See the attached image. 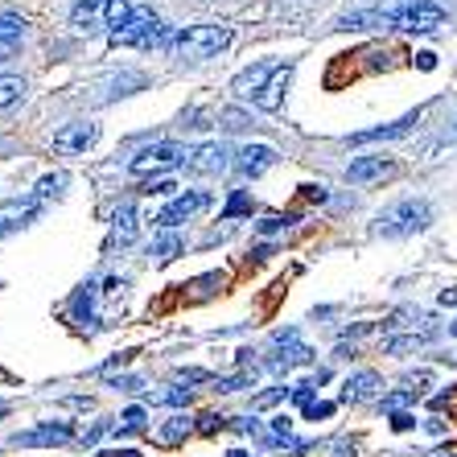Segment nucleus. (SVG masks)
<instances>
[{"label":"nucleus","instance_id":"79ce46f5","mask_svg":"<svg viewBox=\"0 0 457 457\" xmlns=\"http://www.w3.org/2000/svg\"><path fill=\"white\" fill-rule=\"evenodd\" d=\"M227 457H247V449H231V453H227Z\"/></svg>","mask_w":457,"mask_h":457},{"label":"nucleus","instance_id":"cd10ccee","mask_svg":"<svg viewBox=\"0 0 457 457\" xmlns=\"http://www.w3.org/2000/svg\"><path fill=\"white\" fill-rule=\"evenodd\" d=\"M120 428H124V433H140V428H145V408H124V412H120Z\"/></svg>","mask_w":457,"mask_h":457},{"label":"nucleus","instance_id":"bb28decb","mask_svg":"<svg viewBox=\"0 0 457 457\" xmlns=\"http://www.w3.org/2000/svg\"><path fill=\"white\" fill-rule=\"evenodd\" d=\"M416 395H420V387H404V392H392V395H383V408H387V412H400L404 404H412Z\"/></svg>","mask_w":457,"mask_h":457},{"label":"nucleus","instance_id":"2f4dec72","mask_svg":"<svg viewBox=\"0 0 457 457\" xmlns=\"http://www.w3.org/2000/svg\"><path fill=\"white\" fill-rule=\"evenodd\" d=\"M330 412H334V404H326V400H318V404H305V420H326Z\"/></svg>","mask_w":457,"mask_h":457},{"label":"nucleus","instance_id":"a878e982","mask_svg":"<svg viewBox=\"0 0 457 457\" xmlns=\"http://www.w3.org/2000/svg\"><path fill=\"white\" fill-rule=\"evenodd\" d=\"M252 206H255V203L247 198L244 190H235V194H231V203L223 206V219H239V214H252Z\"/></svg>","mask_w":457,"mask_h":457},{"label":"nucleus","instance_id":"5701e85b","mask_svg":"<svg viewBox=\"0 0 457 457\" xmlns=\"http://www.w3.org/2000/svg\"><path fill=\"white\" fill-rule=\"evenodd\" d=\"M25 33V21L12 17V12H0V46H17Z\"/></svg>","mask_w":457,"mask_h":457},{"label":"nucleus","instance_id":"4c0bfd02","mask_svg":"<svg viewBox=\"0 0 457 457\" xmlns=\"http://www.w3.org/2000/svg\"><path fill=\"white\" fill-rule=\"evenodd\" d=\"M416 66H420V71H433V66H436V54H416Z\"/></svg>","mask_w":457,"mask_h":457},{"label":"nucleus","instance_id":"6e6552de","mask_svg":"<svg viewBox=\"0 0 457 457\" xmlns=\"http://www.w3.org/2000/svg\"><path fill=\"white\" fill-rule=\"evenodd\" d=\"M71 436H75V428L66 425V420H46V425L29 428V433H17L12 445H62Z\"/></svg>","mask_w":457,"mask_h":457},{"label":"nucleus","instance_id":"20e7f679","mask_svg":"<svg viewBox=\"0 0 457 457\" xmlns=\"http://www.w3.org/2000/svg\"><path fill=\"white\" fill-rule=\"evenodd\" d=\"M128 12H132L128 0H79V4H71V25L79 33H107L112 37L128 21Z\"/></svg>","mask_w":457,"mask_h":457},{"label":"nucleus","instance_id":"dca6fc26","mask_svg":"<svg viewBox=\"0 0 457 457\" xmlns=\"http://www.w3.org/2000/svg\"><path fill=\"white\" fill-rule=\"evenodd\" d=\"M416 120H420V112H412V116H404V120H395V124H383V128H367V132H354L351 145H371V140H395V137H408Z\"/></svg>","mask_w":457,"mask_h":457},{"label":"nucleus","instance_id":"f704fd0d","mask_svg":"<svg viewBox=\"0 0 457 457\" xmlns=\"http://www.w3.org/2000/svg\"><path fill=\"white\" fill-rule=\"evenodd\" d=\"M157 400H165V404H190V387H173V392L157 395Z\"/></svg>","mask_w":457,"mask_h":457},{"label":"nucleus","instance_id":"c9c22d12","mask_svg":"<svg viewBox=\"0 0 457 457\" xmlns=\"http://www.w3.org/2000/svg\"><path fill=\"white\" fill-rule=\"evenodd\" d=\"M62 173H58V178H42V181H37V198H50V194L54 190H58V186H62Z\"/></svg>","mask_w":457,"mask_h":457},{"label":"nucleus","instance_id":"f03ea898","mask_svg":"<svg viewBox=\"0 0 457 457\" xmlns=\"http://www.w3.org/2000/svg\"><path fill=\"white\" fill-rule=\"evenodd\" d=\"M231 46V29L227 25H190V29L173 33V42L165 50L186 62H203V58H219Z\"/></svg>","mask_w":457,"mask_h":457},{"label":"nucleus","instance_id":"ddd939ff","mask_svg":"<svg viewBox=\"0 0 457 457\" xmlns=\"http://www.w3.org/2000/svg\"><path fill=\"white\" fill-rule=\"evenodd\" d=\"M227 165H231V161H227V149L223 145H198V149L190 153V157H186V170L190 173H223Z\"/></svg>","mask_w":457,"mask_h":457},{"label":"nucleus","instance_id":"58836bf2","mask_svg":"<svg viewBox=\"0 0 457 457\" xmlns=\"http://www.w3.org/2000/svg\"><path fill=\"white\" fill-rule=\"evenodd\" d=\"M173 190H178L173 181H153V186H149V194H173Z\"/></svg>","mask_w":457,"mask_h":457},{"label":"nucleus","instance_id":"7c9ffc66","mask_svg":"<svg viewBox=\"0 0 457 457\" xmlns=\"http://www.w3.org/2000/svg\"><path fill=\"white\" fill-rule=\"evenodd\" d=\"M219 428H227V416H214V412L198 416V433H219Z\"/></svg>","mask_w":457,"mask_h":457},{"label":"nucleus","instance_id":"37998d69","mask_svg":"<svg viewBox=\"0 0 457 457\" xmlns=\"http://www.w3.org/2000/svg\"><path fill=\"white\" fill-rule=\"evenodd\" d=\"M449 334H453V338H457V321H453V326H449Z\"/></svg>","mask_w":457,"mask_h":457},{"label":"nucleus","instance_id":"e433bc0d","mask_svg":"<svg viewBox=\"0 0 457 457\" xmlns=\"http://www.w3.org/2000/svg\"><path fill=\"white\" fill-rule=\"evenodd\" d=\"M104 433H107V420H99V425H91V428L83 433V441H99Z\"/></svg>","mask_w":457,"mask_h":457},{"label":"nucleus","instance_id":"4be33fe9","mask_svg":"<svg viewBox=\"0 0 457 457\" xmlns=\"http://www.w3.org/2000/svg\"><path fill=\"white\" fill-rule=\"evenodd\" d=\"M21 96H25V79L21 75H0V112L12 107Z\"/></svg>","mask_w":457,"mask_h":457},{"label":"nucleus","instance_id":"c85d7f7f","mask_svg":"<svg viewBox=\"0 0 457 457\" xmlns=\"http://www.w3.org/2000/svg\"><path fill=\"white\" fill-rule=\"evenodd\" d=\"M285 395H293V392H288V387H272V392L255 395V400H252V408H272V404H280Z\"/></svg>","mask_w":457,"mask_h":457},{"label":"nucleus","instance_id":"c756f323","mask_svg":"<svg viewBox=\"0 0 457 457\" xmlns=\"http://www.w3.org/2000/svg\"><path fill=\"white\" fill-rule=\"evenodd\" d=\"M107 387H116V392H140L145 383L132 379V375H107Z\"/></svg>","mask_w":457,"mask_h":457},{"label":"nucleus","instance_id":"c03bdc74","mask_svg":"<svg viewBox=\"0 0 457 457\" xmlns=\"http://www.w3.org/2000/svg\"><path fill=\"white\" fill-rule=\"evenodd\" d=\"M445 457H449V453H445Z\"/></svg>","mask_w":457,"mask_h":457},{"label":"nucleus","instance_id":"a211bd4d","mask_svg":"<svg viewBox=\"0 0 457 457\" xmlns=\"http://www.w3.org/2000/svg\"><path fill=\"white\" fill-rule=\"evenodd\" d=\"M137 235H140L137 206H120V211H116V223H112V239H116L120 247H128V244H137Z\"/></svg>","mask_w":457,"mask_h":457},{"label":"nucleus","instance_id":"f8f14e48","mask_svg":"<svg viewBox=\"0 0 457 457\" xmlns=\"http://www.w3.org/2000/svg\"><path fill=\"white\" fill-rule=\"evenodd\" d=\"M288 79H293V62H277L272 79L264 83V91L255 96V107H260V112H280V99H285Z\"/></svg>","mask_w":457,"mask_h":457},{"label":"nucleus","instance_id":"f257e3e1","mask_svg":"<svg viewBox=\"0 0 457 457\" xmlns=\"http://www.w3.org/2000/svg\"><path fill=\"white\" fill-rule=\"evenodd\" d=\"M371 25H392V29H408V33H428V29H436V25H445V9H441L436 0H383L379 9L342 17V29H371Z\"/></svg>","mask_w":457,"mask_h":457},{"label":"nucleus","instance_id":"423d86ee","mask_svg":"<svg viewBox=\"0 0 457 457\" xmlns=\"http://www.w3.org/2000/svg\"><path fill=\"white\" fill-rule=\"evenodd\" d=\"M190 153L181 149L178 140H161V145H149V149H140L137 157L128 161V170L137 173V178H145V173H161V170H173L178 161H186Z\"/></svg>","mask_w":457,"mask_h":457},{"label":"nucleus","instance_id":"39448f33","mask_svg":"<svg viewBox=\"0 0 457 457\" xmlns=\"http://www.w3.org/2000/svg\"><path fill=\"white\" fill-rule=\"evenodd\" d=\"M428 223H433V206L408 198V203L392 206V211H383L375 231H379V235H416V231H425Z\"/></svg>","mask_w":457,"mask_h":457},{"label":"nucleus","instance_id":"393cba45","mask_svg":"<svg viewBox=\"0 0 457 457\" xmlns=\"http://www.w3.org/2000/svg\"><path fill=\"white\" fill-rule=\"evenodd\" d=\"M297 223V214H268V219H260L255 223V231L260 235H277V231H285V227H293Z\"/></svg>","mask_w":457,"mask_h":457},{"label":"nucleus","instance_id":"a19ab883","mask_svg":"<svg viewBox=\"0 0 457 457\" xmlns=\"http://www.w3.org/2000/svg\"><path fill=\"white\" fill-rule=\"evenodd\" d=\"M99 457H137L132 449H107V453H99Z\"/></svg>","mask_w":457,"mask_h":457},{"label":"nucleus","instance_id":"2eb2a0df","mask_svg":"<svg viewBox=\"0 0 457 457\" xmlns=\"http://www.w3.org/2000/svg\"><path fill=\"white\" fill-rule=\"evenodd\" d=\"M379 387H383V383H379V375H375V371L351 375V379L342 383V404H367V400H371Z\"/></svg>","mask_w":457,"mask_h":457},{"label":"nucleus","instance_id":"9b49d317","mask_svg":"<svg viewBox=\"0 0 457 457\" xmlns=\"http://www.w3.org/2000/svg\"><path fill=\"white\" fill-rule=\"evenodd\" d=\"M277 149L272 145H247V149H239V161H235V170L244 173V178H260L264 170H272L277 165Z\"/></svg>","mask_w":457,"mask_h":457},{"label":"nucleus","instance_id":"ea45409f","mask_svg":"<svg viewBox=\"0 0 457 457\" xmlns=\"http://www.w3.org/2000/svg\"><path fill=\"white\" fill-rule=\"evenodd\" d=\"M441 305H457V288H445V293H441Z\"/></svg>","mask_w":457,"mask_h":457},{"label":"nucleus","instance_id":"7ed1b4c3","mask_svg":"<svg viewBox=\"0 0 457 457\" xmlns=\"http://www.w3.org/2000/svg\"><path fill=\"white\" fill-rule=\"evenodd\" d=\"M173 42V33L161 25V17L149 9V4H132L128 12V21L112 33V46H140V50H149V46H165Z\"/></svg>","mask_w":457,"mask_h":457},{"label":"nucleus","instance_id":"1a4fd4ad","mask_svg":"<svg viewBox=\"0 0 457 457\" xmlns=\"http://www.w3.org/2000/svg\"><path fill=\"white\" fill-rule=\"evenodd\" d=\"M395 165L387 157H359L346 165V181H354V186H371V181H383L392 178Z\"/></svg>","mask_w":457,"mask_h":457},{"label":"nucleus","instance_id":"412c9836","mask_svg":"<svg viewBox=\"0 0 457 457\" xmlns=\"http://www.w3.org/2000/svg\"><path fill=\"white\" fill-rule=\"evenodd\" d=\"M186 252V239L173 231H161V239L153 244V255H157V264H170V260H178V255Z\"/></svg>","mask_w":457,"mask_h":457},{"label":"nucleus","instance_id":"4468645a","mask_svg":"<svg viewBox=\"0 0 457 457\" xmlns=\"http://www.w3.org/2000/svg\"><path fill=\"white\" fill-rule=\"evenodd\" d=\"M37 219V203H29V198H4L0 203V235L17 231V227L33 223Z\"/></svg>","mask_w":457,"mask_h":457},{"label":"nucleus","instance_id":"6ab92c4d","mask_svg":"<svg viewBox=\"0 0 457 457\" xmlns=\"http://www.w3.org/2000/svg\"><path fill=\"white\" fill-rule=\"evenodd\" d=\"M194 433V425H190V416H170L165 425H161V433H157V441L161 445H181L186 436Z\"/></svg>","mask_w":457,"mask_h":457},{"label":"nucleus","instance_id":"aec40b11","mask_svg":"<svg viewBox=\"0 0 457 457\" xmlns=\"http://www.w3.org/2000/svg\"><path fill=\"white\" fill-rule=\"evenodd\" d=\"M309 359H313V351H309V346H301V342H293L288 351L272 354V359H268V367H272V371H288V367H301V362H309Z\"/></svg>","mask_w":457,"mask_h":457},{"label":"nucleus","instance_id":"f3484780","mask_svg":"<svg viewBox=\"0 0 457 457\" xmlns=\"http://www.w3.org/2000/svg\"><path fill=\"white\" fill-rule=\"evenodd\" d=\"M272 71H277V62H255V66H247L244 75H235V91H239V96H260V91H264V83L268 79H272Z\"/></svg>","mask_w":457,"mask_h":457},{"label":"nucleus","instance_id":"0eeeda50","mask_svg":"<svg viewBox=\"0 0 457 457\" xmlns=\"http://www.w3.org/2000/svg\"><path fill=\"white\" fill-rule=\"evenodd\" d=\"M211 206V194L206 190H190V194H178V198H170V206L157 214V227L161 231H173V227L190 223L198 211H206Z\"/></svg>","mask_w":457,"mask_h":457},{"label":"nucleus","instance_id":"473e14b6","mask_svg":"<svg viewBox=\"0 0 457 457\" xmlns=\"http://www.w3.org/2000/svg\"><path fill=\"white\" fill-rule=\"evenodd\" d=\"M392 428L395 433H408V428H416V416L412 412H392Z\"/></svg>","mask_w":457,"mask_h":457},{"label":"nucleus","instance_id":"72a5a7b5","mask_svg":"<svg viewBox=\"0 0 457 457\" xmlns=\"http://www.w3.org/2000/svg\"><path fill=\"white\" fill-rule=\"evenodd\" d=\"M247 383H252V375H231V379H219V392H239Z\"/></svg>","mask_w":457,"mask_h":457},{"label":"nucleus","instance_id":"b1692460","mask_svg":"<svg viewBox=\"0 0 457 457\" xmlns=\"http://www.w3.org/2000/svg\"><path fill=\"white\" fill-rule=\"evenodd\" d=\"M428 338H433V330L408 334V338H387V342H383V351H387V354H404V351H416V346H425Z\"/></svg>","mask_w":457,"mask_h":457},{"label":"nucleus","instance_id":"9d476101","mask_svg":"<svg viewBox=\"0 0 457 457\" xmlns=\"http://www.w3.org/2000/svg\"><path fill=\"white\" fill-rule=\"evenodd\" d=\"M99 140V128L96 124H66L62 132H54V149L62 153H87L91 145Z\"/></svg>","mask_w":457,"mask_h":457}]
</instances>
